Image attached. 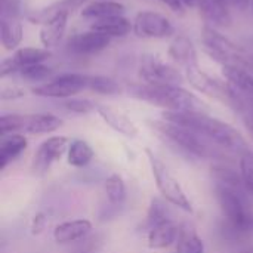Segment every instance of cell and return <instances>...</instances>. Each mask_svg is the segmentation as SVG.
Segmentation results:
<instances>
[{"mask_svg":"<svg viewBox=\"0 0 253 253\" xmlns=\"http://www.w3.org/2000/svg\"><path fill=\"white\" fill-rule=\"evenodd\" d=\"M163 119L199 133L224 151L242 156L245 151L249 150L248 141L236 127L219 119L211 117L206 113L165 111Z\"/></svg>","mask_w":253,"mask_h":253,"instance_id":"obj_1","label":"cell"},{"mask_svg":"<svg viewBox=\"0 0 253 253\" xmlns=\"http://www.w3.org/2000/svg\"><path fill=\"white\" fill-rule=\"evenodd\" d=\"M129 93L141 101L162 107L175 113H208L209 107L190 90L181 86H157V84H133Z\"/></svg>","mask_w":253,"mask_h":253,"instance_id":"obj_2","label":"cell"},{"mask_svg":"<svg viewBox=\"0 0 253 253\" xmlns=\"http://www.w3.org/2000/svg\"><path fill=\"white\" fill-rule=\"evenodd\" d=\"M150 126L169 144L176 147L181 153L196 157V159H221L222 154L218 147H213L206 138L199 133L179 126L168 120H154L150 122Z\"/></svg>","mask_w":253,"mask_h":253,"instance_id":"obj_3","label":"cell"},{"mask_svg":"<svg viewBox=\"0 0 253 253\" xmlns=\"http://www.w3.org/2000/svg\"><path fill=\"white\" fill-rule=\"evenodd\" d=\"M202 42L206 53L222 67H239L248 70L252 53L221 34L216 28L205 25L202 31Z\"/></svg>","mask_w":253,"mask_h":253,"instance_id":"obj_4","label":"cell"},{"mask_svg":"<svg viewBox=\"0 0 253 253\" xmlns=\"http://www.w3.org/2000/svg\"><path fill=\"white\" fill-rule=\"evenodd\" d=\"M215 196L224 218L234 233L246 234L253 231V213L248 209L242 191L215 184Z\"/></svg>","mask_w":253,"mask_h":253,"instance_id":"obj_5","label":"cell"},{"mask_svg":"<svg viewBox=\"0 0 253 253\" xmlns=\"http://www.w3.org/2000/svg\"><path fill=\"white\" fill-rule=\"evenodd\" d=\"M150 166H151V172L156 181V187L160 191V194L173 206L185 211V212H193V205L190 202V199L187 197L185 191L182 190L181 184L178 182V179L169 172V169L165 166V163L151 151V150H145Z\"/></svg>","mask_w":253,"mask_h":253,"instance_id":"obj_6","label":"cell"},{"mask_svg":"<svg viewBox=\"0 0 253 253\" xmlns=\"http://www.w3.org/2000/svg\"><path fill=\"white\" fill-rule=\"evenodd\" d=\"M84 89H89V76L79 73H67L33 87L31 92L43 98L64 99L71 98Z\"/></svg>","mask_w":253,"mask_h":253,"instance_id":"obj_7","label":"cell"},{"mask_svg":"<svg viewBox=\"0 0 253 253\" xmlns=\"http://www.w3.org/2000/svg\"><path fill=\"white\" fill-rule=\"evenodd\" d=\"M139 77L147 84L157 86H181L184 82V76L179 70L154 55H144L141 58Z\"/></svg>","mask_w":253,"mask_h":253,"instance_id":"obj_8","label":"cell"},{"mask_svg":"<svg viewBox=\"0 0 253 253\" xmlns=\"http://www.w3.org/2000/svg\"><path fill=\"white\" fill-rule=\"evenodd\" d=\"M185 74H187L190 84L194 89H197L199 92H202L208 96H212L218 101H222L227 105L234 108V96H233V92H231L228 83H222V82L213 79L212 76H209L208 73L200 70L199 64L187 67Z\"/></svg>","mask_w":253,"mask_h":253,"instance_id":"obj_9","label":"cell"},{"mask_svg":"<svg viewBox=\"0 0 253 253\" xmlns=\"http://www.w3.org/2000/svg\"><path fill=\"white\" fill-rule=\"evenodd\" d=\"M133 33L141 39H166L175 33V27L165 15L142 10L133 19Z\"/></svg>","mask_w":253,"mask_h":253,"instance_id":"obj_10","label":"cell"},{"mask_svg":"<svg viewBox=\"0 0 253 253\" xmlns=\"http://www.w3.org/2000/svg\"><path fill=\"white\" fill-rule=\"evenodd\" d=\"M70 139L65 136H50L46 141H43L37 151L34 153L31 169L37 175H43L49 170V168L62 157L65 151H68Z\"/></svg>","mask_w":253,"mask_h":253,"instance_id":"obj_11","label":"cell"},{"mask_svg":"<svg viewBox=\"0 0 253 253\" xmlns=\"http://www.w3.org/2000/svg\"><path fill=\"white\" fill-rule=\"evenodd\" d=\"M50 50L46 47H21L10 58H4L0 64V77L4 79L12 74H18L19 70L43 64L50 58Z\"/></svg>","mask_w":253,"mask_h":253,"instance_id":"obj_12","label":"cell"},{"mask_svg":"<svg viewBox=\"0 0 253 253\" xmlns=\"http://www.w3.org/2000/svg\"><path fill=\"white\" fill-rule=\"evenodd\" d=\"M110 42L111 39L108 36L90 30L87 33H80L73 36L67 42V50L71 52L73 55H80V56L93 55L108 47Z\"/></svg>","mask_w":253,"mask_h":253,"instance_id":"obj_13","label":"cell"},{"mask_svg":"<svg viewBox=\"0 0 253 253\" xmlns=\"http://www.w3.org/2000/svg\"><path fill=\"white\" fill-rule=\"evenodd\" d=\"M197 6L206 25L224 28L233 24L228 0H197Z\"/></svg>","mask_w":253,"mask_h":253,"instance_id":"obj_14","label":"cell"},{"mask_svg":"<svg viewBox=\"0 0 253 253\" xmlns=\"http://www.w3.org/2000/svg\"><path fill=\"white\" fill-rule=\"evenodd\" d=\"M96 111L101 116V119L116 132H119L127 138H135L138 135V127L123 113H120V111H117L108 105H98Z\"/></svg>","mask_w":253,"mask_h":253,"instance_id":"obj_15","label":"cell"},{"mask_svg":"<svg viewBox=\"0 0 253 253\" xmlns=\"http://www.w3.org/2000/svg\"><path fill=\"white\" fill-rule=\"evenodd\" d=\"M90 230H92L90 221L73 219V221H67V222L56 225L53 230V239L56 243L65 245V243H71V242L86 237L90 233Z\"/></svg>","mask_w":253,"mask_h":253,"instance_id":"obj_16","label":"cell"},{"mask_svg":"<svg viewBox=\"0 0 253 253\" xmlns=\"http://www.w3.org/2000/svg\"><path fill=\"white\" fill-rule=\"evenodd\" d=\"M84 1L86 0H58L43 9L33 10L31 13L27 15V18L33 24H46L52 21L53 18H56L58 15H62V13L70 15L74 9H77Z\"/></svg>","mask_w":253,"mask_h":253,"instance_id":"obj_17","label":"cell"},{"mask_svg":"<svg viewBox=\"0 0 253 253\" xmlns=\"http://www.w3.org/2000/svg\"><path fill=\"white\" fill-rule=\"evenodd\" d=\"M179 236V227L173 221H168L148 230L147 242L151 249H166L176 243Z\"/></svg>","mask_w":253,"mask_h":253,"instance_id":"obj_18","label":"cell"},{"mask_svg":"<svg viewBox=\"0 0 253 253\" xmlns=\"http://www.w3.org/2000/svg\"><path fill=\"white\" fill-rule=\"evenodd\" d=\"M169 56L175 62L184 65L185 68L191 67V65H197L196 47H194L193 42L190 40V37H187L185 34H179L170 43V46H169Z\"/></svg>","mask_w":253,"mask_h":253,"instance_id":"obj_19","label":"cell"},{"mask_svg":"<svg viewBox=\"0 0 253 253\" xmlns=\"http://www.w3.org/2000/svg\"><path fill=\"white\" fill-rule=\"evenodd\" d=\"M62 126V120L53 114H25L24 119V133H50Z\"/></svg>","mask_w":253,"mask_h":253,"instance_id":"obj_20","label":"cell"},{"mask_svg":"<svg viewBox=\"0 0 253 253\" xmlns=\"http://www.w3.org/2000/svg\"><path fill=\"white\" fill-rule=\"evenodd\" d=\"M28 141L21 133H12L7 136H1L0 142V169L3 170L10 162L21 156L22 151L27 150Z\"/></svg>","mask_w":253,"mask_h":253,"instance_id":"obj_21","label":"cell"},{"mask_svg":"<svg viewBox=\"0 0 253 253\" xmlns=\"http://www.w3.org/2000/svg\"><path fill=\"white\" fill-rule=\"evenodd\" d=\"M126 7L113 0H93L87 3L83 10L82 16L84 18H92V19H104V18H111V16H123Z\"/></svg>","mask_w":253,"mask_h":253,"instance_id":"obj_22","label":"cell"},{"mask_svg":"<svg viewBox=\"0 0 253 253\" xmlns=\"http://www.w3.org/2000/svg\"><path fill=\"white\" fill-rule=\"evenodd\" d=\"M0 40L6 50H13L22 42V24L18 16H0Z\"/></svg>","mask_w":253,"mask_h":253,"instance_id":"obj_23","label":"cell"},{"mask_svg":"<svg viewBox=\"0 0 253 253\" xmlns=\"http://www.w3.org/2000/svg\"><path fill=\"white\" fill-rule=\"evenodd\" d=\"M90 30L113 39V37H123L129 34L130 30H133V24H130L125 16H111V18L96 19L92 24Z\"/></svg>","mask_w":253,"mask_h":253,"instance_id":"obj_24","label":"cell"},{"mask_svg":"<svg viewBox=\"0 0 253 253\" xmlns=\"http://www.w3.org/2000/svg\"><path fill=\"white\" fill-rule=\"evenodd\" d=\"M67 21H68V15L62 13L53 18L52 21L43 24L42 31H40V42L46 49L53 47L61 42L67 28Z\"/></svg>","mask_w":253,"mask_h":253,"instance_id":"obj_25","label":"cell"},{"mask_svg":"<svg viewBox=\"0 0 253 253\" xmlns=\"http://www.w3.org/2000/svg\"><path fill=\"white\" fill-rule=\"evenodd\" d=\"M176 253H205V243L196 233V230L184 224L179 227V236L176 240Z\"/></svg>","mask_w":253,"mask_h":253,"instance_id":"obj_26","label":"cell"},{"mask_svg":"<svg viewBox=\"0 0 253 253\" xmlns=\"http://www.w3.org/2000/svg\"><path fill=\"white\" fill-rule=\"evenodd\" d=\"M68 163L74 168H83L93 159V150L92 147L83 141V139H74L71 141L68 147Z\"/></svg>","mask_w":253,"mask_h":253,"instance_id":"obj_27","label":"cell"},{"mask_svg":"<svg viewBox=\"0 0 253 253\" xmlns=\"http://www.w3.org/2000/svg\"><path fill=\"white\" fill-rule=\"evenodd\" d=\"M105 194L113 205H122L126 197V185L119 173H113L105 179Z\"/></svg>","mask_w":253,"mask_h":253,"instance_id":"obj_28","label":"cell"},{"mask_svg":"<svg viewBox=\"0 0 253 253\" xmlns=\"http://www.w3.org/2000/svg\"><path fill=\"white\" fill-rule=\"evenodd\" d=\"M89 89L101 95H116L122 90L116 80L105 76H89Z\"/></svg>","mask_w":253,"mask_h":253,"instance_id":"obj_29","label":"cell"},{"mask_svg":"<svg viewBox=\"0 0 253 253\" xmlns=\"http://www.w3.org/2000/svg\"><path fill=\"white\" fill-rule=\"evenodd\" d=\"M239 168L245 190L253 196V150H248L240 156Z\"/></svg>","mask_w":253,"mask_h":253,"instance_id":"obj_30","label":"cell"},{"mask_svg":"<svg viewBox=\"0 0 253 253\" xmlns=\"http://www.w3.org/2000/svg\"><path fill=\"white\" fill-rule=\"evenodd\" d=\"M25 114H3L0 117V135L7 136L12 133H22Z\"/></svg>","mask_w":253,"mask_h":253,"instance_id":"obj_31","label":"cell"},{"mask_svg":"<svg viewBox=\"0 0 253 253\" xmlns=\"http://www.w3.org/2000/svg\"><path fill=\"white\" fill-rule=\"evenodd\" d=\"M168 221H172L168 216V211L165 208V205L159 200V199H151L150 208H148V213H147V224L150 228L157 227L160 224H165Z\"/></svg>","mask_w":253,"mask_h":253,"instance_id":"obj_32","label":"cell"},{"mask_svg":"<svg viewBox=\"0 0 253 253\" xmlns=\"http://www.w3.org/2000/svg\"><path fill=\"white\" fill-rule=\"evenodd\" d=\"M22 79L25 80H30V82H46L50 74H52V70L43 64H37V65H31V67H27V68H22L19 70L18 73Z\"/></svg>","mask_w":253,"mask_h":253,"instance_id":"obj_33","label":"cell"},{"mask_svg":"<svg viewBox=\"0 0 253 253\" xmlns=\"http://www.w3.org/2000/svg\"><path fill=\"white\" fill-rule=\"evenodd\" d=\"M64 108L74 114H89L98 108V105L90 99H67Z\"/></svg>","mask_w":253,"mask_h":253,"instance_id":"obj_34","label":"cell"},{"mask_svg":"<svg viewBox=\"0 0 253 253\" xmlns=\"http://www.w3.org/2000/svg\"><path fill=\"white\" fill-rule=\"evenodd\" d=\"M21 0H0L1 16H18Z\"/></svg>","mask_w":253,"mask_h":253,"instance_id":"obj_35","label":"cell"},{"mask_svg":"<svg viewBox=\"0 0 253 253\" xmlns=\"http://www.w3.org/2000/svg\"><path fill=\"white\" fill-rule=\"evenodd\" d=\"M25 92L18 87V86H3L0 90V98L3 101H9V99H18L21 96H24Z\"/></svg>","mask_w":253,"mask_h":253,"instance_id":"obj_36","label":"cell"},{"mask_svg":"<svg viewBox=\"0 0 253 253\" xmlns=\"http://www.w3.org/2000/svg\"><path fill=\"white\" fill-rule=\"evenodd\" d=\"M160 3H163L165 6H168L170 10H173V12H184V4L181 3V0H159Z\"/></svg>","mask_w":253,"mask_h":253,"instance_id":"obj_37","label":"cell"},{"mask_svg":"<svg viewBox=\"0 0 253 253\" xmlns=\"http://www.w3.org/2000/svg\"><path fill=\"white\" fill-rule=\"evenodd\" d=\"M230 6L236 7L237 10H246L249 7V4L252 3V0H228Z\"/></svg>","mask_w":253,"mask_h":253,"instance_id":"obj_38","label":"cell"},{"mask_svg":"<svg viewBox=\"0 0 253 253\" xmlns=\"http://www.w3.org/2000/svg\"><path fill=\"white\" fill-rule=\"evenodd\" d=\"M242 117H243L245 126H246L251 138L253 139V113H245V114H242Z\"/></svg>","mask_w":253,"mask_h":253,"instance_id":"obj_39","label":"cell"},{"mask_svg":"<svg viewBox=\"0 0 253 253\" xmlns=\"http://www.w3.org/2000/svg\"><path fill=\"white\" fill-rule=\"evenodd\" d=\"M44 222H46V219L43 218V215H37L33 221V231L40 233L44 228Z\"/></svg>","mask_w":253,"mask_h":253,"instance_id":"obj_40","label":"cell"},{"mask_svg":"<svg viewBox=\"0 0 253 253\" xmlns=\"http://www.w3.org/2000/svg\"><path fill=\"white\" fill-rule=\"evenodd\" d=\"M181 3L184 6H194V4H197V0H181Z\"/></svg>","mask_w":253,"mask_h":253,"instance_id":"obj_41","label":"cell"},{"mask_svg":"<svg viewBox=\"0 0 253 253\" xmlns=\"http://www.w3.org/2000/svg\"><path fill=\"white\" fill-rule=\"evenodd\" d=\"M248 71H251L253 74V55L252 58H251V62H249V67H248Z\"/></svg>","mask_w":253,"mask_h":253,"instance_id":"obj_42","label":"cell"},{"mask_svg":"<svg viewBox=\"0 0 253 253\" xmlns=\"http://www.w3.org/2000/svg\"><path fill=\"white\" fill-rule=\"evenodd\" d=\"M251 7H252V12H253V0H252V3H251Z\"/></svg>","mask_w":253,"mask_h":253,"instance_id":"obj_43","label":"cell"},{"mask_svg":"<svg viewBox=\"0 0 253 253\" xmlns=\"http://www.w3.org/2000/svg\"><path fill=\"white\" fill-rule=\"evenodd\" d=\"M251 43H252V44H253V39H251Z\"/></svg>","mask_w":253,"mask_h":253,"instance_id":"obj_44","label":"cell"}]
</instances>
